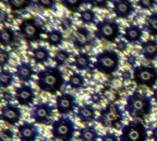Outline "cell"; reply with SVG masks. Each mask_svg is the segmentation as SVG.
Instances as JSON below:
<instances>
[{
    "mask_svg": "<svg viewBox=\"0 0 157 141\" xmlns=\"http://www.w3.org/2000/svg\"><path fill=\"white\" fill-rule=\"evenodd\" d=\"M65 83L64 76L58 66H46L37 73L36 84L39 89L50 94L58 92Z\"/></svg>",
    "mask_w": 157,
    "mask_h": 141,
    "instance_id": "1",
    "label": "cell"
},
{
    "mask_svg": "<svg viewBox=\"0 0 157 141\" xmlns=\"http://www.w3.org/2000/svg\"><path fill=\"white\" fill-rule=\"evenodd\" d=\"M152 110L151 98L138 91H133L126 99L125 111L132 118L144 119Z\"/></svg>",
    "mask_w": 157,
    "mask_h": 141,
    "instance_id": "2",
    "label": "cell"
},
{
    "mask_svg": "<svg viewBox=\"0 0 157 141\" xmlns=\"http://www.w3.org/2000/svg\"><path fill=\"white\" fill-rule=\"evenodd\" d=\"M120 65V57L114 50H104L96 54L94 67L105 75H112L117 71Z\"/></svg>",
    "mask_w": 157,
    "mask_h": 141,
    "instance_id": "3",
    "label": "cell"
},
{
    "mask_svg": "<svg viewBox=\"0 0 157 141\" xmlns=\"http://www.w3.org/2000/svg\"><path fill=\"white\" fill-rule=\"evenodd\" d=\"M124 115L120 107L115 102H109L105 107L100 110L96 121L106 128H119L123 126ZM122 128V127H121Z\"/></svg>",
    "mask_w": 157,
    "mask_h": 141,
    "instance_id": "4",
    "label": "cell"
},
{
    "mask_svg": "<svg viewBox=\"0 0 157 141\" xmlns=\"http://www.w3.org/2000/svg\"><path fill=\"white\" fill-rule=\"evenodd\" d=\"M94 36L98 40L115 43L120 35V26L113 19L105 18L95 24Z\"/></svg>",
    "mask_w": 157,
    "mask_h": 141,
    "instance_id": "5",
    "label": "cell"
},
{
    "mask_svg": "<svg viewBox=\"0 0 157 141\" xmlns=\"http://www.w3.org/2000/svg\"><path fill=\"white\" fill-rule=\"evenodd\" d=\"M76 125L67 116H60L52 123L51 134L54 138L61 141H71L74 137Z\"/></svg>",
    "mask_w": 157,
    "mask_h": 141,
    "instance_id": "6",
    "label": "cell"
},
{
    "mask_svg": "<svg viewBox=\"0 0 157 141\" xmlns=\"http://www.w3.org/2000/svg\"><path fill=\"white\" fill-rule=\"evenodd\" d=\"M148 131L140 121H129L121 128L120 141H147Z\"/></svg>",
    "mask_w": 157,
    "mask_h": 141,
    "instance_id": "7",
    "label": "cell"
},
{
    "mask_svg": "<svg viewBox=\"0 0 157 141\" xmlns=\"http://www.w3.org/2000/svg\"><path fill=\"white\" fill-rule=\"evenodd\" d=\"M133 80L138 86H145L149 89L157 82V68L151 65H137L133 70Z\"/></svg>",
    "mask_w": 157,
    "mask_h": 141,
    "instance_id": "8",
    "label": "cell"
},
{
    "mask_svg": "<svg viewBox=\"0 0 157 141\" xmlns=\"http://www.w3.org/2000/svg\"><path fill=\"white\" fill-rule=\"evenodd\" d=\"M19 32L28 43L38 42L41 40L42 34L45 32L41 24L34 18H28L21 20L19 25Z\"/></svg>",
    "mask_w": 157,
    "mask_h": 141,
    "instance_id": "9",
    "label": "cell"
},
{
    "mask_svg": "<svg viewBox=\"0 0 157 141\" xmlns=\"http://www.w3.org/2000/svg\"><path fill=\"white\" fill-rule=\"evenodd\" d=\"M54 115V107L47 102H40L34 104L30 113V116L36 124H52Z\"/></svg>",
    "mask_w": 157,
    "mask_h": 141,
    "instance_id": "10",
    "label": "cell"
},
{
    "mask_svg": "<svg viewBox=\"0 0 157 141\" xmlns=\"http://www.w3.org/2000/svg\"><path fill=\"white\" fill-rule=\"evenodd\" d=\"M56 107L59 114L62 116L67 115L78 107L77 99L73 94L70 93H62L57 95L56 98Z\"/></svg>",
    "mask_w": 157,
    "mask_h": 141,
    "instance_id": "11",
    "label": "cell"
},
{
    "mask_svg": "<svg viewBox=\"0 0 157 141\" xmlns=\"http://www.w3.org/2000/svg\"><path fill=\"white\" fill-rule=\"evenodd\" d=\"M21 110L15 104L8 102L0 110V119L10 125H15L21 119Z\"/></svg>",
    "mask_w": 157,
    "mask_h": 141,
    "instance_id": "12",
    "label": "cell"
},
{
    "mask_svg": "<svg viewBox=\"0 0 157 141\" xmlns=\"http://www.w3.org/2000/svg\"><path fill=\"white\" fill-rule=\"evenodd\" d=\"M15 99L21 106H30L33 103L35 94L33 87L23 83L15 89Z\"/></svg>",
    "mask_w": 157,
    "mask_h": 141,
    "instance_id": "13",
    "label": "cell"
},
{
    "mask_svg": "<svg viewBox=\"0 0 157 141\" xmlns=\"http://www.w3.org/2000/svg\"><path fill=\"white\" fill-rule=\"evenodd\" d=\"M90 31L84 27H78L71 34V42L75 48L77 49H84L91 44V36Z\"/></svg>",
    "mask_w": 157,
    "mask_h": 141,
    "instance_id": "14",
    "label": "cell"
},
{
    "mask_svg": "<svg viewBox=\"0 0 157 141\" xmlns=\"http://www.w3.org/2000/svg\"><path fill=\"white\" fill-rule=\"evenodd\" d=\"M39 135V129L34 123L25 121L18 126V135L21 141H35Z\"/></svg>",
    "mask_w": 157,
    "mask_h": 141,
    "instance_id": "15",
    "label": "cell"
},
{
    "mask_svg": "<svg viewBox=\"0 0 157 141\" xmlns=\"http://www.w3.org/2000/svg\"><path fill=\"white\" fill-rule=\"evenodd\" d=\"M135 11L130 0H113V12L118 19H128Z\"/></svg>",
    "mask_w": 157,
    "mask_h": 141,
    "instance_id": "16",
    "label": "cell"
},
{
    "mask_svg": "<svg viewBox=\"0 0 157 141\" xmlns=\"http://www.w3.org/2000/svg\"><path fill=\"white\" fill-rule=\"evenodd\" d=\"M76 116L80 119L82 124H88L96 120V112L92 104L84 103L78 107Z\"/></svg>",
    "mask_w": 157,
    "mask_h": 141,
    "instance_id": "17",
    "label": "cell"
},
{
    "mask_svg": "<svg viewBox=\"0 0 157 141\" xmlns=\"http://www.w3.org/2000/svg\"><path fill=\"white\" fill-rule=\"evenodd\" d=\"M15 75L20 80V81L23 83H28L33 80V77L34 75V70L30 63L21 62L16 66Z\"/></svg>",
    "mask_w": 157,
    "mask_h": 141,
    "instance_id": "18",
    "label": "cell"
},
{
    "mask_svg": "<svg viewBox=\"0 0 157 141\" xmlns=\"http://www.w3.org/2000/svg\"><path fill=\"white\" fill-rule=\"evenodd\" d=\"M140 54L147 61H154L157 59V41L149 39L140 43Z\"/></svg>",
    "mask_w": 157,
    "mask_h": 141,
    "instance_id": "19",
    "label": "cell"
},
{
    "mask_svg": "<svg viewBox=\"0 0 157 141\" xmlns=\"http://www.w3.org/2000/svg\"><path fill=\"white\" fill-rule=\"evenodd\" d=\"M143 35L142 29L136 24H131L125 28V32L123 34V38L129 43L135 44L141 41Z\"/></svg>",
    "mask_w": 157,
    "mask_h": 141,
    "instance_id": "20",
    "label": "cell"
},
{
    "mask_svg": "<svg viewBox=\"0 0 157 141\" xmlns=\"http://www.w3.org/2000/svg\"><path fill=\"white\" fill-rule=\"evenodd\" d=\"M73 65L78 71H84L88 70L92 65L91 56L86 53H78L74 57Z\"/></svg>",
    "mask_w": 157,
    "mask_h": 141,
    "instance_id": "21",
    "label": "cell"
},
{
    "mask_svg": "<svg viewBox=\"0 0 157 141\" xmlns=\"http://www.w3.org/2000/svg\"><path fill=\"white\" fill-rule=\"evenodd\" d=\"M99 133L95 126L94 125H86L80 129L78 134V139L81 141H98Z\"/></svg>",
    "mask_w": 157,
    "mask_h": 141,
    "instance_id": "22",
    "label": "cell"
},
{
    "mask_svg": "<svg viewBox=\"0 0 157 141\" xmlns=\"http://www.w3.org/2000/svg\"><path fill=\"white\" fill-rule=\"evenodd\" d=\"M50 52L45 46H38L33 50V59L35 64L44 65L50 59Z\"/></svg>",
    "mask_w": 157,
    "mask_h": 141,
    "instance_id": "23",
    "label": "cell"
},
{
    "mask_svg": "<svg viewBox=\"0 0 157 141\" xmlns=\"http://www.w3.org/2000/svg\"><path fill=\"white\" fill-rule=\"evenodd\" d=\"M15 32L10 27H3L0 29V44L8 47L15 43Z\"/></svg>",
    "mask_w": 157,
    "mask_h": 141,
    "instance_id": "24",
    "label": "cell"
},
{
    "mask_svg": "<svg viewBox=\"0 0 157 141\" xmlns=\"http://www.w3.org/2000/svg\"><path fill=\"white\" fill-rule=\"evenodd\" d=\"M143 29L151 36H157V12H152L146 17Z\"/></svg>",
    "mask_w": 157,
    "mask_h": 141,
    "instance_id": "25",
    "label": "cell"
},
{
    "mask_svg": "<svg viewBox=\"0 0 157 141\" xmlns=\"http://www.w3.org/2000/svg\"><path fill=\"white\" fill-rule=\"evenodd\" d=\"M64 35L59 30H52L46 33V42L52 47H58L63 43Z\"/></svg>",
    "mask_w": 157,
    "mask_h": 141,
    "instance_id": "26",
    "label": "cell"
},
{
    "mask_svg": "<svg viewBox=\"0 0 157 141\" xmlns=\"http://www.w3.org/2000/svg\"><path fill=\"white\" fill-rule=\"evenodd\" d=\"M67 85L73 90H81L85 86V79L80 72H74L69 76Z\"/></svg>",
    "mask_w": 157,
    "mask_h": 141,
    "instance_id": "27",
    "label": "cell"
},
{
    "mask_svg": "<svg viewBox=\"0 0 157 141\" xmlns=\"http://www.w3.org/2000/svg\"><path fill=\"white\" fill-rule=\"evenodd\" d=\"M33 0H7V4L12 11H22L27 9Z\"/></svg>",
    "mask_w": 157,
    "mask_h": 141,
    "instance_id": "28",
    "label": "cell"
},
{
    "mask_svg": "<svg viewBox=\"0 0 157 141\" xmlns=\"http://www.w3.org/2000/svg\"><path fill=\"white\" fill-rule=\"evenodd\" d=\"M14 82V75L8 69L0 70V88L8 89Z\"/></svg>",
    "mask_w": 157,
    "mask_h": 141,
    "instance_id": "29",
    "label": "cell"
},
{
    "mask_svg": "<svg viewBox=\"0 0 157 141\" xmlns=\"http://www.w3.org/2000/svg\"><path fill=\"white\" fill-rule=\"evenodd\" d=\"M60 2L70 12H78L83 4H86L85 0H61Z\"/></svg>",
    "mask_w": 157,
    "mask_h": 141,
    "instance_id": "30",
    "label": "cell"
},
{
    "mask_svg": "<svg viewBox=\"0 0 157 141\" xmlns=\"http://www.w3.org/2000/svg\"><path fill=\"white\" fill-rule=\"evenodd\" d=\"M80 20L85 24V25H92L95 23V20H96V14L95 12L91 9H86L82 11H81L80 13V17H78Z\"/></svg>",
    "mask_w": 157,
    "mask_h": 141,
    "instance_id": "31",
    "label": "cell"
},
{
    "mask_svg": "<svg viewBox=\"0 0 157 141\" xmlns=\"http://www.w3.org/2000/svg\"><path fill=\"white\" fill-rule=\"evenodd\" d=\"M69 57H70L69 52H67L65 49H59L55 53L53 61L56 63V66H62L68 61Z\"/></svg>",
    "mask_w": 157,
    "mask_h": 141,
    "instance_id": "32",
    "label": "cell"
},
{
    "mask_svg": "<svg viewBox=\"0 0 157 141\" xmlns=\"http://www.w3.org/2000/svg\"><path fill=\"white\" fill-rule=\"evenodd\" d=\"M111 0H86V4L92 6V8L100 9H107L108 4Z\"/></svg>",
    "mask_w": 157,
    "mask_h": 141,
    "instance_id": "33",
    "label": "cell"
},
{
    "mask_svg": "<svg viewBox=\"0 0 157 141\" xmlns=\"http://www.w3.org/2000/svg\"><path fill=\"white\" fill-rule=\"evenodd\" d=\"M36 4L46 10H52L56 9V0H36Z\"/></svg>",
    "mask_w": 157,
    "mask_h": 141,
    "instance_id": "34",
    "label": "cell"
},
{
    "mask_svg": "<svg viewBox=\"0 0 157 141\" xmlns=\"http://www.w3.org/2000/svg\"><path fill=\"white\" fill-rule=\"evenodd\" d=\"M155 0H138L137 5L143 10H151L155 7Z\"/></svg>",
    "mask_w": 157,
    "mask_h": 141,
    "instance_id": "35",
    "label": "cell"
},
{
    "mask_svg": "<svg viewBox=\"0 0 157 141\" xmlns=\"http://www.w3.org/2000/svg\"><path fill=\"white\" fill-rule=\"evenodd\" d=\"M10 60V54L7 50L0 48V67L3 68L5 65H7Z\"/></svg>",
    "mask_w": 157,
    "mask_h": 141,
    "instance_id": "36",
    "label": "cell"
},
{
    "mask_svg": "<svg viewBox=\"0 0 157 141\" xmlns=\"http://www.w3.org/2000/svg\"><path fill=\"white\" fill-rule=\"evenodd\" d=\"M14 133L10 129L5 128L0 131V141H13Z\"/></svg>",
    "mask_w": 157,
    "mask_h": 141,
    "instance_id": "37",
    "label": "cell"
},
{
    "mask_svg": "<svg viewBox=\"0 0 157 141\" xmlns=\"http://www.w3.org/2000/svg\"><path fill=\"white\" fill-rule=\"evenodd\" d=\"M101 141H120L118 136L112 132H106L105 134L101 135Z\"/></svg>",
    "mask_w": 157,
    "mask_h": 141,
    "instance_id": "38",
    "label": "cell"
},
{
    "mask_svg": "<svg viewBox=\"0 0 157 141\" xmlns=\"http://www.w3.org/2000/svg\"><path fill=\"white\" fill-rule=\"evenodd\" d=\"M116 48L117 51L123 53L127 50L128 48V43L127 41H124V40H119L116 43Z\"/></svg>",
    "mask_w": 157,
    "mask_h": 141,
    "instance_id": "39",
    "label": "cell"
},
{
    "mask_svg": "<svg viewBox=\"0 0 157 141\" xmlns=\"http://www.w3.org/2000/svg\"><path fill=\"white\" fill-rule=\"evenodd\" d=\"M9 20V14L4 11V10H0V24L5 25Z\"/></svg>",
    "mask_w": 157,
    "mask_h": 141,
    "instance_id": "40",
    "label": "cell"
},
{
    "mask_svg": "<svg viewBox=\"0 0 157 141\" xmlns=\"http://www.w3.org/2000/svg\"><path fill=\"white\" fill-rule=\"evenodd\" d=\"M91 101L95 104H99L102 102V97L98 93H93L91 96Z\"/></svg>",
    "mask_w": 157,
    "mask_h": 141,
    "instance_id": "41",
    "label": "cell"
},
{
    "mask_svg": "<svg viewBox=\"0 0 157 141\" xmlns=\"http://www.w3.org/2000/svg\"><path fill=\"white\" fill-rule=\"evenodd\" d=\"M72 25V22L70 20V19H66L65 20H63L62 22V27L64 30H67V29H69Z\"/></svg>",
    "mask_w": 157,
    "mask_h": 141,
    "instance_id": "42",
    "label": "cell"
},
{
    "mask_svg": "<svg viewBox=\"0 0 157 141\" xmlns=\"http://www.w3.org/2000/svg\"><path fill=\"white\" fill-rule=\"evenodd\" d=\"M151 137L153 141H157V125L154 126L151 130Z\"/></svg>",
    "mask_w": 157,
    "mask_h": 141,
    "instance_id": "43",
    "label": "cell"
},
{
    "mask_svg": "<svg viewBox=\"0 0 157 141\" xmlns=\"http://www.w3.org/2000/svg\"><path fill=\"white\" fill-rule=\"evenodd\" d=\"M127 62L130 65H135V62H136V57L133 56L132 54L128 55V59H127Z\"/></svg>",
    "mask_w": 157,
    "mask_h": 141,
    "instance_id": "44",
    "label": "cell"
},
{
    "mask_svg": "<svg viewBox=\"0 0 157 141\" xmlns=\"http://www.w3.org/2000/svg\"><path fill=\"white\" fill-rule=\"evenodd\" d=\"M122 78H123L124 80H130V79H131V74H130V72H128V71H124L123 74H122Z\"/></svg>",
    "mask_w": 157,
    "mask_h": 141,
    "instance_id": "45",
    "label": "cell"
},
{
    "mask_svg": "<svg viewBox=\"0 0 157 141\" xmlns=\"http://www.w3.org/2000/svg\"><path fill=\"white\" fill-rule=\"evenodd\" d=\"M152 98H153L154 101L157 102V88H155V89L152 91Z\"/></svg>",
    "mask_w": 157,
    "mask_h": 141,
    "instance_id": "46",
    "label": "cell"
},
{
    "mask_svg": "<svg viewBox=\"0 0 157 141\" xmlns=\"http://www.w3.org/2000/svg\"><path fill=\"white\" fill-rule=\"evenodd\" d=\"M42 141H50V140H46V139H44V140H42Z\"/></svg>",
    "mask_w": 157,
    "mask_h": 141,
    "instance_id": "47",
    "label": "cell"
},
{
    "mask_svg": "<svg viewBox=\"0 0 157 141\" xmlns=\"http://www.w3.org/2000/svg\"><path fill=\"white\" fill-rule=\"evenodd\" d=\"M0 102H1V96H0Z\"/></svg>",
    "mask_w": 157,
    "mask_h": 141,
    "instance_id": "48",
    "label": "cell"
}]
</instances>
